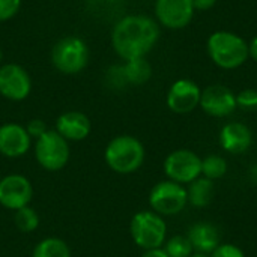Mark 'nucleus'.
<instances>
[{
    "label": "nucleus",
    "mask_w": 257,
    "mask_h": 257,
    "mask_svg": "<svg viewBox=\"0 0 257 257\" xmlns=\"http://www.w3.org/2000/svg\"><path fill=\"white\" fill-rule=\"evenodd\" d=\"M160 24L157 20L133 14L117 20L111 30V45L116 54L126 60L146 57L160 41Z\"/></svg>",
    "instance_id": "nucleus-1"
},
{
    "label": "nucleus",
    "mask_w": 257,
    "mask_h": 257,
    "mask_svg": "<svg viewBox=\"0 0 257 257\" xmlns=\"http://www.w3.org/2000/svg\"><path fill=\"white\" fill-rule=\"evenodd\" d=\"M209 59L221 69L232 71L242 66L248 57V42L238 33L229 30L214 32L206 42Z\"/></svg>",
    "instance_id": "nucleus-2"
},
{
    "label": "nucleus",
    "mask_w": 257,
    "mask_h": 257,
    "mask_svg": "<svg viewBox=\"0 0 257 257\" xmlns=\"http://www.w3.org/2000/svg\"><path fill=\"white\" fill-rule=\"evenodd\" d=\"M104 160L113 172L130 175L142 167L145 161V146L133 136H117L107 145Z\"/></svg>",
    "instance_id": "nucleus-3"
},
{
    "label": "nucleus",
    "mask_w": 257,
    "mask_h": 257,
    "mask_svg": "<svg viewBox=\"0 0 257 257\" xmlns=\"http://www.w3.org/2000/svg\"><path fill=\"white\" fill-rule=\"evenodd\" d=\"M89 47L80 36L69 35L59 39L51 50L53 66L66 75L80 74L89 63Z\"/></svg>",
    "instance_id": "nucleus-4"
},
{
    "label": "nucleus",
    "mask_w": 257,
    "mask_h": 257,
    "mask_svg": "<svg viewBox=\"0 0 257 257\" xmlns=\"http://www.w3.org/2000/svg\"><path fill=\"white\" fill-rule=\"evenodd\" d=\"M134 242L143 250L161 248L166 241L167 226L161 215L152 211H142L136 214L130 226Z\"/></svg>",
    "instance_id": "nucleus-5"
},
{
    "label": "nucleus",
    "mask_w": 257,
    "mask_h": 257,
    "mask_svg": "<svg viewBox=\"0 0 257 257\" xmlns=\"http://www.w3.org/2000/svg\"><path fill=\"white\" fill-rule=\"evenodd\" d=\"M35 157L42 169L48 172H57L69 161V142L65 140L56 130H48L36 140Z\"/></svg>",
    "instance_id": "nucleus-6"
},
{
    "label": "nucleus",
    "mask_w": 257,
    "mask_h": 257,
    "mask_svg": "<svg viewBox=\"0 0 257 257\" xmlns=\"http://www.w3.org/2000/svg\"><path fill=\"white\" fill-rule=\"evenodd\" d=\"M188 202V194L184 185L173 181L158 182L149 194V205L158 215H176Z\"/></svg>",
    "instance_id": "nucleus-7"
},
{
    "label": "nucleus",
    "mask_w": 257,
    "mask_h": 257,
    "mask_svg": "<svg viewBox=\"0 0 257 257\" xmlns=\"http://www.w3.org/2000/svg\"><path fill=\"white\" fill-rule=\"evenodd\" d=\"M167 178L178 184H191L202 175V160L197 154L188 149L172 152L164 161Z\"/></svg>",
    "instance_id": "nucleus-8"
},
{
    "label": "nucleus",
    "mask_w": 257,
    "mask_h": 257,
    "mask_svg": "<svg viewBox=\"0 0 257 257\" xmlns=\"http://www.w3.org/2000/svg\"><path fill=\"white\" fill-rule=\"evenodd\" d=\"M32 78L18 63L0 66V95L9 101H23L30 95Z\"/></svg>",
    "instance_id": "nucleus-9"
},
{
    "label": "nucleus",
    "mask_w": 257,
    "mask_h": 257,
    "mask_svg": "<svg viewBox=\"0 0 257 257\" xmlns=\"http://www.w3.org/2000/svg\"><path fill=\"white\" fill-rule=\"evenodd\" d=\"M194 8L190 0H157L155 17L157 23L170 30L187 27L194 17Z\"/></svg>",
    "instance_id": "nucleus-10"
},
{
    "label": "nucleus",
    "mask_w": 257,
    "mask_h": 257,
    "mask_svg": "<svg viewBox=\"0 0 257 257\" xmlns=\"http://www.w3.org/2000/svg\"><path fill=\"white\" fill-rule=\"evenodd\" d=\"M33 197V187L23 175H8L0 181V205L6 209L29 206Z\"/></svg>",
    "instance_id": "nucleus-11"
},
{
    "label": "nucleus",
    "mask_w": 257,
    "mask_h": 257,
    "mask_svg": "<svg viewBox=\"0 0 257 257\" xmlns=\"http://www.w3.org/2000/svg\"><path fill=\"white\" fill-rule=\"evenodd\" d=\"M202 89L190 78L176 80L167 92V107L178 114L191 113L200 104Z\"/></svg>",
    "instance_id": "nucleus-12"
},
{
    "label": "nucleus",
    "mask_w": 257,
    "mask_h": 257,
    "mask_svg": "<svg viewBox=\"0 0 257 257\" xmlns=\"http://www.w3.org/2000/svg\"><path fill=\"white\" fill-rule=\"evenodd\" d=\"M202 110L212 117L230 116L236 108V95L223 84H212L202 90L200 104Z\"/></svg>",
    "instance_id": "nucleus-13"
},
{
    "label": "nucleus",
    "mask_w": 257,
    "mask_h": 257,
    "mask_svg": "<svg viewBox=\"0 0 257 257\" xmlns=\"http://www.w3.org/2000/svg\"><path fill=\"white\" fill-rule=\"evenodd\" d=\"M32 145V139L26 126L20 123H5L0 126V154L8 158L24 155Z\"/></svg>",
    "instance_id": "nucleus-14"
},
{
    "label": "nucleus",
    "mask_w": 257,
    "mask_h": 257,
    "mask_svg": "<svg viewBox=\"0 0 257 257\" xmlns=\"http://www.w3.org/2000/svg\"><path fill=\"white\" fill-rule=\"evenodd\" d=\"M89 117L81 111H66L56 120V131L68 142H81L90 134Z\"/></svg>",
    "instance_id": "nucleus-15"
},
{
    "label": "nucleus",
    "mask_w": 257,
    "mask_h": 257,
    "mask_svg": "<svg viewBox=\"0 0 257 257\" xmlns=\"http://www.w3.org/2000/svg\"><path fill=\"white\" fill-rule=\"evenodd\" d=\"M253 143L251 130L241 122H230L220 131V145L229 154H244Z\"/></svg>",
    "instance_id": "nucleus-16"
},
{
    "label": "nucleus",
    "mask_w": 257,
    "mask_h": 257,
    "mask_svg": "<svg viewBox=\"0 0 257 257\" xmlns=\"http://www.w3.org/2000/svg\"><path fill=\"white\" fill-rule=\"evenodd\" d=\"M193 250L197 253L209 254L221 244V235L217 226L211 223H196L187 233Z\"/></svg>",
    "instance_id": "nucleus-17"
},
{
    "label": "nucleus",
    "mask_w": 257,
    "mask_h": 257,
    "mask_svg": "<svg viewBox=\"0 0 257 257\" xmlns=\"http://www.w3.org/2000/svg\"><path fill=\"white\" fill-rule=\"evenodd\" d=\"M122 71L126 84H133V86H142L148 83L152 77V66L145 57L126 60L125 65H122Z\"/></svg>",
    "instance_id": "nucleus-18"
},
{
    "label": "nucleus",
    "mask_w": 257,
    "mask_h": 257,
    "mask_svg": "<svg viewBox=\"0 0 257 257\" xmlns=\"http://www.w3.org/2000/svg\"><path fill=\"white\" fill-rule=\"evenodd\" d=\"M187 194H188V202L193 206L205 208L211 203V200L214 197V184L211 179L197 178L190 184Z\"/></svg>",
    "instance_id": "nucleus-19"
},
{
    "label": "nucleus",
    "mask_w": 257,
    "mask_h": 257,
    "mask_svg": "<svg viewBox=\"0 0 257 257\" xmlns=\"http://www.w3.org/2000/svg\"><path fill=\"white\" fill-rule=\"evenodd\" d=\"M32 257H71V250L59 238H47L36 244Z\"/></svg>",
    "instance_id": "nucleus-20"
},
{
    "label": "nucleus",
    "mask_w": 257,
    "mask_h": 257,
    "mask_svg": "<svg viewBox=\"0 0 257 257\" xmlns=\"http://www.w3.org/2000/svg\"><path fill=\"white\" fill-rule=\"evenodd\" d=\"M14 223H15V226H17V229L20 232L30 233V232L38 229V226H39V215L30 206H24V208L15 211Z\"/></svg>",
    "instance_id": "nucleus-21"
},
{
    "label": "nucleus",
    "mask_w": 257,
    "mask_h": 257,
    "mask_svg": "<svg viewBox=\"0 0 257 257\" xmlns=\"http://www.w3.org/2000/svg\"><path fill=\"white\" fill-rule=\"evenodd\" d=\"M227 172V163L220 155H209L205 160H202V175L206 179L215 181L226 175Z\"/></svg>",
    "instance_id": "nucleus-22"
},
{
    "label": "nucleus",
    "mask_w": 257,
    "mask_h": 257,
    "mask_svg": "<svg viewBox=\"0 0 257 257\" xmlns=\"http://www.w3.org/2000/svg\"><path fill=\"white\" fill-rule=\"evenodd\" d=\"M164 251L169 257H190L193 254V245L187 236H173L172 239L167 241Z\"/></svg>",
    "instance_id": "nucleus-23"
},
{
    "label": "nucleus",
    "mask_w": 257,
    "mask_h": 257,
    "mask_svg": "<svg viewBox=\"0 0 257 257\" xmlns=\"http://www.w3.org/2000/svg\"><path fill=\"white\" fill-rule=\"evenodd\" d=\"M236 105L245 111L257 110V90L256 89H244L236 95Z\"/></svg>",
    "instance_id": "nucleus-24"
},
{
    "label": "nucleus",
    "mask_w": 257,
    "mask_h": 257,
    "mask_svg": "<svg viewBox=\"0 0 257 257\" xmlns=\"http://www.w3.org/2000/svg\"><path fill=\"white\" fill-rule=\"evenodd\" d=\"M21 8V0H0V23L14 18Z\"/></svg>",
    "instance_id": "nucleus-25"
},
{
    "label": "nucleus",
    "mask_w": 257,
    "mask_h": 257,
    "mask_svg": "<svg viewBox=\"0 0 257 257\" xmlns=\"http://www.w3.org/2000/svg\"><path fill=\"white\" fill-rule=\"evenodd\" d=\"M211 257H245L244 251L233 244H220L212 253Z\"/></svg>",
    "instance_id": "nucleus-26"
},
{
    "label": "nucleus",
    "mask_w": 257,
    "mask_h": 257,
    "mask_svg": "<svg viewBox=\"0 0 257 257\" xmlns=\"http://www.w3.org/2000/svg\"><path fill=\"white\" fill-rule=\"evenodd\" d=\"M26 130H27L30 139H36V140L48 131L47 123H45L42 119H32V120L26 125Z\"/></svg>",
    "instance_id": "nucleus-27"
},
{
    "label": "nucleus",
    "mask_w": 257,
    "mask_h": 257,
    "mask_svg": "<svg viewBox=\"0 0 257 257\" xmlns=\"http://www.w3.org/2000/svg\"><path fill=\"white\" fill-rule=\"evenodd\" d=\"M107 75H108V83H110L113 87H123V86H126V80H125L122 66H113V68L108 71Z\"/></svg>",
    "instance_id": "nucleus-28"
},
{
    "label": "nucleus",
    "mask_w": 257,
    "mask_h": 257,
    "mask_svg": "<svg viewBox=\"0 0 257 257\" xmlns=\"http://www.w3.org/2000/svg\"><path fill=\"white\" fill-rule=\"evenodd\" d=\"M190 2H191L194 11L205 12V11H209L211 8H214L218 0H190Z\"/></svg>",
    "instance_id": "nucleus-29"
},
{
    "label": "nucleus",
    "mask_w": 257,
    "mask_h": 257,
    "mask_svg": "<svg viewBox=\"0 0 257 257\" xmlns=\"http://www.w3.org/2000/svg\"><path fill=\"white\" fill-rule=\"evenodd\" d=\"M248 57L257 62V35L248 42Z\"/></svg>",
    "instance_id": "nucleus-30"
},
{
    "label": "nucleus",
    "mask_w": 257,
    "mask_h": 257,
    "mask_svg": "<svg viewBox=\"0 0 257 257\" xmlns=\"http://www.w3.org/2000/svg\"><path fill=\"white\" fill-rule=\"evenodd\" d=\"M142 257H169L164 248H154V250H146Z\"/></svg>",
    "instance_id": "nucleus-31"
},
{
    "label": "nucleus",
    "mask_w": 257,
    "mask_h": 257,
    "mask_svg": "<svg viewBox=\"0 0 257 257\" xmlns=\"http://www.w3.org/2000/svg\"><path fill=\"white\" fill-rule=\"evenodd\" d=\"M251 176H253V179L257 182V164L253 167V170H251Z\"/></svg>",
    "instance_id": "nucleus-32"
},
{
    "label": "nucleus",
    "mask_w": 257,
    "mask_h": 257,
    "mask_svg": "<svg viewBox=\"0 0 257 257\" xmlns=\"http://www.w3.org/2000/svg\"><path fill=\"white\" fill-rule=\"evenodd\" d=\"M190 257H209V256H208V254H203V253H197V251H196V253H193Z\"/></svg>",
    "instance_id": "nucleus-33"
},
{
    "label": "nucleus",
    "mask_w": 257,
    "mask_h": 257,
    "mask_svg": "<svg viewBox=\"0 0 257 257\" xmlns=\"http://www.w3.org/2000/svg\"><path fill=\"white\" fill-rule=\"evenodd\" d=\"M2 59H3V53H2V48H0V66H2Z\"/></svg>",
    "instance_id": "nucleus-34"
}]
</instances>
